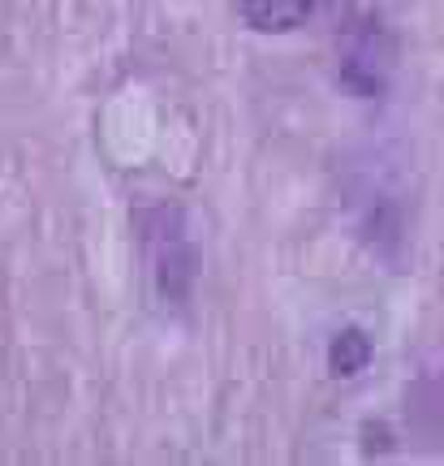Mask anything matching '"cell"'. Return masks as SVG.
I'll use <instances>...</instances> for the list:
<instances>
[{"mask_svg": "<svg viewBox=\"0 0 444 466\" xmlns=\"http://www.w3.org/2000/svg\"><path fill=\"white\" fill-rule=\"evenodd\" d=\"M315 0H242V17L255 31H294L302 17L311 14Z\"/></svg>", "mask_w": 444, "mask_h": 466, "instance_id": "cell-1", "label": "cell"}, {"mask_svg": "<svg viewBox=\"0 0 444 466\" xmlns=\"http://www.w3.org/2000/svg\"><path fill=\"white\" fill-rule=\"evenodd\" d=\"M367 363H371V341H367L358 329H346V333L332 337V346H328V367L337 371V376H358Z\"/></svg>", "mask_w": 444, "mask_h": 466, "instance_id": "cell-2", "label": "cell"}]
</instances>
